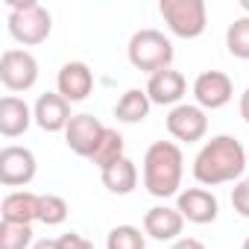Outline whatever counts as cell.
<instances>
[{
  "label": "cell",
  "mask_w": 249,
  "mask_h": 249,
  "mask_svg": "<svg viewBox=\"0 0 249 249\" xmlns=\"http://www.w3.org/2000/svg\"><path fill=\"white\" fill-rule=\"evenodd\" d=\"M246 170V150L231 135H214L202 144V150L194 159V179L205 188L226 185L240 179Z\"/></svg>",
  "instance_id": "obj_1"
},
{
  "label": "cell",
  "mask_w": 249,
  "mask_h": 249,
  "mask_svg": "<svg viewBox=\"0 0 249 249\" xmlns=\"http://www.w3.org/2000/svg\"><path fill=\"white\" fill-rule=\"evenodd\" d=\"M182 176H185V156H182L179 144L156 141L144 153V188L153 196H159V199L179 196Z\"/></svg>",
  "instance_id": "obj_2"
},
{
  "label": "cell",
  "mask_w": 249,
  "mask_h": 249,
  "mask_svg": "<svg viewBox=\"0 0 249 249\" xmlns=\"http://www.w3.org/2000/svg\"><path fill=\"white\" fill-rule=\"evenodd\" d=\"M126 56L132 62V68L144 71V73H159V71H167L173 65V41L161 33V30H138L132 38H129V47H126Z\"/></svg>",
  "instance_id": "obj_3"
},
{
  "label": "cell",
  "mask_w": 249,
  "mask_h": 249,
  "mask_svg": "<svg viewBox=\"0 0 249 249\" xmlns=\"http://www.w3.org/2000/svg\"><path fill=\"white\" fill-rule=\"evenodd\" d=\"M9 12V33L18 44H41L47 41L50 30H53V18L50 12L38 3V0H6Z\"/></svg>",
  "instance_id": "obj_4"
},
{
  "label": "cell",
  "mask_w": 249,
  "mask_h": 249,
  "mask_svg": "<svg viewBox=\"0 0 249 249\" xmlns=\"http://www.w3.org/2000/svg\"><path fill=\"white\" fill-rule=\"evenodd\" d=\"M159 12L167 30L179 38H199L208 27V12L202 0H161Z\"/></svg>",
  "instance_id": "obj_5"
},
{
  "label": "cell",
  "mask_w": 249,
  "mask_h": 249,
  "mask_svg": "<svg viewBox=\"0 0 249 249\" xmlns=\"http://www.w3.org/2000/svg\"><path fill=\"white\" fill-rule=\"evenodd\" d=\"M0 82L9 91H30L38 82V59L30 50H3V56H0Z\"/></svg>",
  "instance_id": "obj_6"
},
{
  "label": "cell",
  "mask_w": 249,
  "mask_h": 249,
  "mask_svg": "<svg viewBox=\"0 0 249 249\" xmlns=\"http://www.w3.org/2000/svg\"><path fill=\"white\" fill-rule=\"evenodd\" d=\"M36 170H38V161L33 150L18 147V144H9L0 150V185L24 188L36 179Z\"/></svg>",
  "instance_id": "obj_7"
},
{
  "label": "cell",
  "mask_w": 249,
  "mask_h": 249,
  "mask_svg": "<svg viewBox=\"0 0 249 249\" xmlns=\"http://www.w3.org/2000/svg\"><path fill=\"white\" fill-rule=\"evenodd\" d=\"M167 132L176 141H185V144L202 141L205 132H208L205 108H199L196 103H179V106H173L170 114H167Z\"/></svg>",
  "instance_id": "obj_8"
},
{
  "label": "cell",
  "mask_w": 249,
  "mask_h": 249,
  "mask_svg": "<svg viewBox=\"0 0 249 249\" xmlns=\"http://www.w3.org/2000/svg\"><path fill=\"white\" fill-rule=\"evenodd\" d=\"M234 97V82L223 71H202L194 79V100L199 108H223Z\"/></svg>",
  "instance_id": "obj_9"
},
{
  "label": "cell",
  "mask_w": 249,
  "mask_h": 249,
  "mask_svg": "<svg viewBox=\"0 0 249 249\" xmlns=\"http://www.w3.org/2000/svg\"><path fill=\"white\" fill-rule=\"evenodd\" d=\"M103 132H106L103 123H100L94 114L82 111V114H73V117H71L68 129H65V144H68L71 153H76V156H82V159H91V153L97 150Z\"/></svg>",
  "instance_id": "obj_10"
},
{
  "label": "cell",
  "mask_w": 249,
  "mask_h": 249,
  "mask_svg": "<svg viewBox=\"0 0 249 249\" xmlns=\"http://www.w3.org/2000/svg\"><path fill=\"white\" fill-rule=\"evenodd\" d=\"M176 208H179V214H182L188 223H196V226L214 223L217 214H220L217 196H214L208 188H185V191H179Z\"/></svg>",
  "instance_id": "obj_11"
},
{
  "label": "cell",
  "mask_w": 249,
  "mask_h": 249,
  "mask_svg": "<svg viewBox=\"0 0 249 249\" xmlns=\"http://www.w3.org/2000/svg\"><path fill=\"white\" fill-rule=\"evenodd\" d=\"M56 91L68 103H82L94 91V73L85 62H65L56 73Z\"/></svg>",
  "instance_id": "obj_12"
},
{
  "label": "cell",
  "mask_w": 249,
  "mask_h": 249,
  "mask_svg": "<svg viewBox=\"0 0 249 249\" xmlns=\"http://www.w3.org/2000/svg\"><path fill=\"white\" fill-rule=\"evenodd\" d=\"M33 117L44 132H65L71 123V103L59 94V91H47L36 100L33 106Z\"/></svg>",
  "instance_id": "obj_13"
},
{
  "label": "cell",
  "mask_w": 249,
  "mask_h": 249,
  "mask_svg": "<svg viewBox=\"0 0 249 249\" xmlns=\"http://www.w3.org/2000/svg\"><path fill=\"white\" fill-rule=\"evenodd\" d=\"M188 91V82L179 71L167 68V71H159L147 79V97L153 106H179L182 97Z\"/></svg>",
  "instance_id": "obj_14"
},
{
  "label": "cell",
  "mask_w": 249,
  "mask_h": 249,
  "mask_svg": "<svg viewBox=\"0 0 249 249\" xmlns=\"http://www.w3.org/2000/svg\"><path fill=\"white\" fill-rule=\"evenodd\" d=\"M185 229V217L179 214V208H170V205H153L147 214H144V234L153 237V240H179Z\"/></svg>",
  "instance_id": "obj_15"
},
{
  "label": "cell",
  "mask_w": 249,
  "mask_h": 249,
  "mask_svg": "<svg viewBox=\"0 0 249 249\" xmlns=\"http://www.w3.org/2000/svg\"><path fill=\"white\" fill-rule=\"evenodd\" d=\"M30 123H36L33 108L27 106V100L6 94L0 100V135L3 138H18L30 129Z\"/></svg>",
  "instance_id": "obj_16"
},
{
  "label": "cell",
  "mask_w": 249,
  "mask_h": 249,
  "mask_svg": "<svg viewBox=\"0 0 249 249\" xmlns=\"http://www.w3.org/2000/svg\"><path fill=\"white\" fill-rule=\"evenodd\" d=\"M38 205L41 196L33 191H12L3 196V205H0V217L3 223H24L33 226V220H38Z\"/></svg>",
  "instance_id": "obj_17"
},
{
  "label": "cell",
  "mask_w": 249,
  "mask_h": 249,
  "mask_svg": "<svg viewBox=\"0 0 249 249\" xmlns=\"http://www.w3.org/2000/svg\"><path fill=\"white\" fill-rule=\"evenodd\" d=\"M100 179H103L106 191H111L117 196H126V194H132L138 188V167H135L132 159L123 156L120 161H114L106 170H100Z\"/></svg>",
  "instance_id": "obj_18"
},
{
  "label": "cell",
  "mask_w": 249,
  "mask_h": 249,
  "mask_svg": "<svg viewBox=\"0 0 249 249\" xmlns=\"http://www.w3.org/2000/svg\"><path fill=\"white\" fill-rule=\"evenodd\" d=\"M150 108H153V103L147 97V88H129L126 94H120V100L114 106V117L120 123H141V120H147Z\"/></svg>",
  "instance_id": "obj_19"
},
{
  "label": "cell",
  "mask_w": 249,
  "mask_h": 249,
  "mask_svg": "<svg viewBox=\"0 0 249 249\" xmlns=\"http://www.w3.org/2000/svg\"><path fill=\"white\" fill-rule=\"evenodd\" d=\"M120 159H123V135H120L117 129L106 126V132H103L97 150L91 153V164L100 167V170H106L108 164H114V161H120Z\"/></svg>",
  "instance_id": "obj_20"
},
{
  "label": "cell",
  "mask_w": 249,
  "mask_h": 249,
  "mask_svg": "<svg viewBox=\"0 0 249 249\" xmlns=\"http://www.w3.org/2000/svg\"><path fill=\"white\" fill-rule=\"evenodd\" d=\"M226 47L234 59H249V15L234 18L226 30Z\"/></svg>",
  "instance_id": "obj_21"
},
{
  "label": "cell",
  "mask_w": 249,
  "mask_h": 249,
  "mask_svg": "<svg viewBox=\"0 0 249 249\" xmlns=\"http://www.w3.org/2000/svg\"><path fill=\"white\" fill-rule=\"evenodd\" d=\"M0 249H33V226L0 220Z\"/></svg>",
  "instance_id": "obj_22"
},
{
  "label": "cell",
  "mask_w": 249,
  "mask_h": 249,
  "mask_svg": "<svg viewBox=\"0 0 249 249\" xmlns=\"http://www.w3.org/2000/svg\"><path fill=\"white\" fill-rule=\"evenodd\" d=\"M106 249H147V234L135 226H114L106 237Z\"/></svg>",
  "instance_id": "obj_23"
},
{
  "label": "cell",
  "mask_w": 249,
  "mask_h": 249,
  "mask_svg": "<svg viewBox=\"0 0 249 249\" xmlns=\"http://www.w3.org/2000/svg\"><path fill=\"white\" fill-rule=\"evenodd\" d=\"M38 220L44 226H62L68 220V202L59 194H41V205H38Z\"/></svg>",
  "instance_id": "obj_24"
},
{
  "label": "cell",
  "mask_w": 249,
  "mask_h": 249,
  "mask_svg": "<svg viewBox=\"0 0 249 249\" xmlns=\"http://www.w3.org/2000/svg\"><path fill=\"white\" fill-rule=\"evenodd\" d=\"M231 205L240 217L249 220V176H243L234 188H231Z\"/></svg>",
  "instance_id": "obj_25"
},
{
  "label": "cell",
  "mask_w": 249,
  "mask_h": 249,
  "mask_svg": "<svg viewBox=\"0 0 249 249\" xmlns=\"http://www.w3.org/2000/svg\"><path fill=\"white\" fill-rule=\"evenodd\" d=\"M59 249H94V243L85 240V237L76 234V231H68V234L59 237Z\"/></svg>",
  "instance_id": "obj_26"
},
{
  "label": "cell",
  "mask_w": 249,
  "mask_h": 249,
  "mask_svg": "<svg viewBox=\"0 0 249 249\" xmlns=\"http://www.w3.org/2000/svg\"><path fill=\"white\" fill-rule=\"evenodd\" d=\"M170 249H205V243H202V240H196V237H179Z\"/></svg>",
  "instance_id": "obj_27"
},
{
  "label": "cell",
  "mask_w": 249,
  "mask_h": 249,
  "mask_svg": "<svg viewBox=\"0 0 249 249\" xmlns=\"http://www.w3.org/2000/svg\"><path fill=\"white\" fill-rule=\"evenodd\" d=\"M240 117H243V120L249 123V88H246V91L240 94Z\"/></svg>",
  "instance_id": "obj_28"
},
{
  "label": "cell",
  "mask_w": 249,
  "mask_h": 249,
  "mask_svg": "<svg viewBox=\"0 0 249 249\" xmlns=\"http://www.w3.org/2000/svg\"><path fill=\"white\" fill-rule=\"evenodd\" d=\"M33 249H59V240H38V243H33Z\"/></svg>",
  "instance_id": "obj_29"
},
{
  "label": "cell",
  "mask_w": 249,
  "mask_h": 249,
  "mask_svg": "<svg viewBox=\"0 0 249 249\" xmlns=\"http://www.w3.org/2000/svg\"><path fill=\"white\" fill-rule=\"evenodd\" d=\"M240 9H243V12L249 15V0H240Z\"/></svg>",
  "instance_id": "obj_30"
},
{
  "label": "cell",
  "mask_w": 249,
  "mask_h": 249,
  "mask_svg": "<svg viewBox=\"0 0 249 249\" xmlns=\"http://www.w3.org/2000/svg\"><path fill=\"white\" fill-rule=\"evenodd\" d=\"M240 249H249V237H246V240H243V246H240Z\"/></svg>",
  "instance_id": "obj_31"
}]
</instances>
